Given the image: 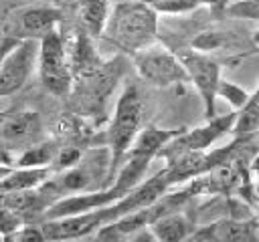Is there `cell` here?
<instances>
[{
    "label": "cell",
    "mask_w": 259,
    "mask_h": 242,
    "mask_svg": "<svg viewBox=\"0 0 259 242\" xmlns=\"http://www.w3.org/2000/svg\"><path fill=\"white\" fill-rule=\"evenodd\" d=\"M253 44H255V46H259V30H255V32H253Z\"/></svg>",
    "instance_id": "cell-25"
},
{
    "label": "cell",
    "mask_w": 259,
    "mask_h": 242,
    "mask_svg": "<svg viewBox=\"0 0 259 242\" xmlns=\"http://www.w3.org/2000/svg\"><path fill=\"white\" fill-rule=\"evenodd\" d=\"M38 77L42 87L55 97H69L73 89V71L69 65L65 34L61 26L53 28L38 40Z\"/></svg>",
    "instance_id": "cell-4"
},
{
    "label": "cell",
    "mask_w": 259,
    "mask_h": 242,
    "mask_svg": "<svg viewBox=\"0 0 259 242\" xmlns=\"http://www.w3.org/2000/svg\"><path fill=\"white\" fill-rule=\"evenodd\" d=\"M24 224H26V218L20 212H16V210L0 204V238L2 240H6L10 234H14Z\"/></svg>",
    "instance_id": "cell-20"
},
{
    "label": "cell",
    "mask_w": 259,
    "mask_h": 242,
    "mask_svg": "<svg viewBox=\"0 0 259 242\" xmlns=\"http://www.w3.org/2000/svg\"><path fill=\"white\" fill-rule=\"evenodd\" d=\"M0 163H6V165H14V155L10 151H6L4 147H0Z\"/></svg>",
    "instance_id": "cell-24"
},
{
    "label": "cell",
    "mask_w": 259,
    "mask_h": 242,
    "mask_svg": "<svg viewBox=\"0 0 259 242\" xmlns=\"http://www.w3.org/2000/svg\"><path fill=\"white\" fill-rule=\"evenodd\" d=\"M227 18H243V20H259V0H237L229 2L225 8Z\"/></svg>",
    "instance_id": "cell-21"
},
{
    "label": "cell",
    "mask_w": 259,
    "mask_h": 242,
    "mask_svg": "<svg viewBox=\"0 0 259 242\" xmlns=\"http://www.w3.org/2000/svg\"><path fill=\"white\" fill-rule=\"evenodd\" d=\"M51 167H12L2 179H0V194L6 192H20V190H32L45 184L53 173Z\"/></svg>",
    "instance_id": "cell-16"
},
{
    "label": "cell",
    "mask_w": 259,
    "mask_h": 242,
    "mask_svg": "<svg viewBox=\"0 0 259 242\" xmlns=\"http://www.w3.org/2000/svg\"><path fill=\"white\" fill-rule=\"evenodd\" d=\"M176 52L188 73V83H192V87L202 99L206 119L214 117V105L221 85V60H217L210 52L198 50L194 46L180 48Z\"/></svg>",
    "instance_id": "cell-7"
},
{
    "label": "cell",
    "mask_w": 259,
    "mask_h": 242,
    "mask_svg": "<svg viewBox=\"0 0 259 242\" xmlns=\"http://www.w3.org/2000/svg\"><path fill=\"white\" fill-rule=\"evenodd\" d=\"M237 121V113L214 115L204 125L194 127L190 131H178L160 151L158 157H166L178 151H206L212 143H217L225 133L233 131Z\"/></svg>",
    "instance_id": "cell-9"
},
{
    "label": "cell",
    "mask_w": 259,
    "mask_h": 242,
    "mask_svg": "<svg viewBox=\"0 0 259 242\" xmlns=\"http://www.w3.org/2000/svg\"><path fill=\"white\" fill-rule=\"evenodd\" d=\"M20 40H14V38H8V36H2V40H0V63H2V58L18 44Z\"/></svg>",
    "instance_id": "cell-23"
},
{
    "label": "cell",
    "mask_w": 259,
    "mask_h": 242,
    "mask_svg": "<svg viewBox=\"0 0 259 242\" xmlns=\"http://www.w3.org/2000/svg\"><path fill=\"white\" fill-rule=\"evenodd\" d=\"M65 12L53 4L12 6L2 16V34L14 40H40L53 28L61 26Z\"/></svg>",
    "instance_id": "cell-5"
},
{
    "label": "cell",
    "mask_w": 259,
    "mask_h": 242,
    "mask_svg": "<svg viewBox=\"0 0 259 242\" xmlns=\"http://www.w3.org/2000/svg\"><path fill=\"white\" fill-rule=\"evenodd\" d=\"M158 14H188L202 6H210V0H144Z\"/></svg>",
    "instance_id": "cell-19"
},
{
    "label": "cell",
    "mask_w": 259,
    "mask_h": 242,
    "mask_svg": "<svg viewBox=\"0 0 259 242\" xmlns=\"http://www.w3.org/2000/svg\"><path fill=\"white\" fill-rule=\"evenodd\" d=\"M42 141V121L36 111L12 109L0 113V147L16 153Z\"/></svg>",
    "instance_id": "cell-8"
},
{
    "label": "cell",
    "mask_w": 259,
    "mask_h": 242,
    "mask_svg": "<svg viewBox=\"0 0 259 242\" xmlns=\"http://www.w3.org/2000/svg\"><path fill=\"white\" fill-rule=\"evenodd\" d=\"M101 38L123 54L134 56L158 40V12L144 0L117 2L109 10Z\"/></svg>",
    "instance_id": "cell-1"
},
{
    "label": "cell",
    "mask_w": 259,
    "mask_h": 242,
    "mask_svg": "<svg viewBox=\"0 0 259 242\" xmlns=\"http://www.w3.org/2000/svg\"><path fill=\"white\" fill-rule=\"evenodd\" d=\"M38 40H20L0 63V97L20 91L36 69Z\"/></svg>",
    "instance_id": "cell-10"
},
{
    "label": "cell",
    "mask_w": 259,
    "mask_h": 242,
    "mask_svg": "<svg viewBox=\"0 0 259 242\" xmlns=\"http://www.w3.org/2000/svg\"><path fill=\"white\" fill-rule=\"evenodd\" d=\"M95 36H91L83 26H75V30L65 36V44H67V54H69V65L73 71V79L85 77L89 73H93L95 69H99L105 60L99 56L97 48H95Z\"/></svg>",
    "instance_id": "cell-13"
},
{
    "label": "cell",
    "mask_w": 259,
    "mask_h": 242,
    "mask_svg": "<svg viewBox=\"0 0 259 242\" xmlns=\"http://www.w3.org/2000/svg\"><path fill=\"white\" fill-rule=\"evenodd\" d=\"M107 222H109V214H107V206H103L81 214L42 220L40 228L47 240H77V238H85L91 232H97Z\"/></svg>",
    "instance_id": "cell-11"
},
{
    "label": "cell",
    "mask_w": 259,
    "mask_h": 242,
    "mask_svg": "<svg viewBox=\"0 0 259 242\" xmlns=\"http://www.w3.org/2000/svg\"><path fill=\"white\" fill-rule=\"evenodd\" d=\"M188 240L194 242H253L259 240V220L249 218H219L210 224L194 228Z\"/></svg>",
    "instance_id": "cell-12"
},
{
    "label": "cell",
    "mask_w": 259,
    "mask_h": 242,
    "mask_svg": "<svg viewBox=\"0 0 259 242\" xmlns=\"http://www.w3.org/2000/svg\"><path fill=\"white\" fill-rule=\"evenodd\" d=\"M125 73L123 56H113L105 60L93 73L79 77L73 81V89L69 97L73 99V107L81 117H105V103L117 87L119 79Z\"/></svg>",
    "instance_id": "cell-2"
},
{
    "label": "cell",
    "mask_w": 259,
    "mask_h": 242,
    "mask_svg": "<svg viewBox=\"0 0 259 242\" xmlns=\"http://www.w3.org/2000/svg\"><path fill=\"white\" fill-rule=\"evenodd\" d=\"M142 115H144V103L140 97V91L136 85H127L113 109L109 127H107V147L111 151V182L125 157V153L130 151L132 143L136 141L138 133L142 131Z\"/></svg>",
    "instance_id": "cell-3"
},
{
    "label": "cell",
    "mask_w": 259,
    "mask_h": 242,
    "mask_svg": "<svg viewBox=\"0 0 259 242\" xmlns=\"http://www.w3.org/2000/svg\"><path fill=\"white\" fill-rule=\"evenodd\" d=\"M150 230L154 232L156 240L178 242V240H188L190 238V234L194 232V222L186 214L176 210V212L164 214L158 220H154L150 224Z\"/></svg>",
    "instance_id": "cell-15"
},
{
    "label": "cell",
    "mask_w": 259,
    "mask_h": 242,
    "mask_svg": "<svg viewBox=\"0 0 259 242\" xmlns=\"http://www.w3.org/2000/svg\"><path fill=\"white\" fill-rule=\"evenodd\" d=\"M79 26H83L91 36L101 38L107 16H109V0H71Z\"/></svg>",
    "instance_id": "cell-14"
},
{
    "label": "cell",
    "mask_w": 259,
    "mask_h": 242,
    "mask_svg": "<svg viewBox=\"0 0 259 242\" xmlns=\"http://www.w3.org/2000/svg\"><path fill=\"white\" fill-rule=\"evenodd\" d=\"M253 165H259V153H257V157L253 159Z\"/></svg>",
    "instance_id": "cell-26"
},
{
    "label": "cell",
    "mask_w": 259,
    "mask_h": 242,
    "mask_svg": "<svg viewBox=\"0 0 259 242\" xmlns=\"http://www.w3.org/2000/svg\"><path fill=\"white\" fill-rule=\"evenodd\" d=\"M237 139L255 137L259 133V85L253 95H249V101L241 111H237V121L231 131Z\"/></svg>",
    "instance_id": "cell-18"
},
{
    "label": "cell",
    "mask_w": 259,
    "mask_h": 242,
    "mask_svg": "<svg viewBox=\"0 0 259 242\" xmlns=\"http://www.w3.org/2000/svg\"><path fill=\"white\" fill-rule=\"evenodd\" d=\"M134 67L138 75L154 85V87H172L180 83H188V73L178 56V52H172L168 46L160 44L158 40L152 42L150 46L138 50L134 56Z\"/></svg>",
    "instance_id": "cell-6"
},
{
    "label": "cell",
    "mask_w": 259,
    "mask_h": 242,
    "mask_svg": "<svg viewBox=\"0 0 259 242\" xmlns=\"http://www.w3.org/2000/svg\"><path fill=\"white\" fill-rule=\"evenodd\" d=\"M61 143L57 139H42L24 151L16 153L14 165L16 167H53L55 157L59 153Z\"/></svg>",
    "instance_id": "cell-17"
},
{
    "label": "cell",
    "mask_w": 259,
    "mask_h": 242,
    "mask_svg": "<svg viewBox=\"0 0 259 242\" xmlns=\"http://www.w3.org/2000/svg\"><path fill=\"white\" fill-rule=\"evenodd\" d=\"M219 97H223L231 107H235L237 111H241L245 107V103L249 101V93L245 89H241L239 85L235 83H229L225 79H221V85H219Z\"/></svg>",
    "instance_id": "cell-22"
}]
</instances>
